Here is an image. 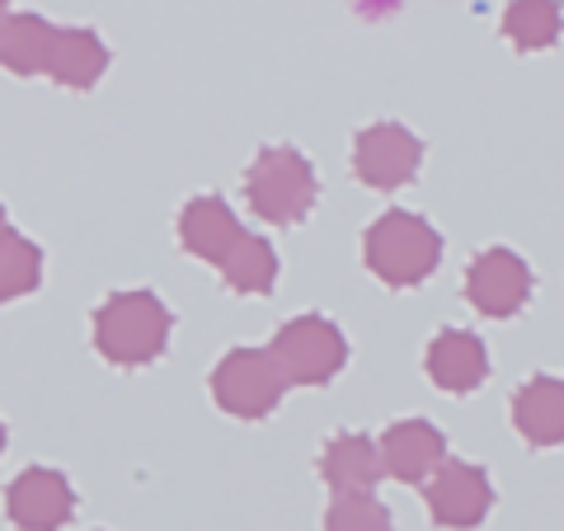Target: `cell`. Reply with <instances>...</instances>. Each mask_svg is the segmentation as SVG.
I'll return each mask as SVG.
<instances>
[{"mask_svg": "<svg viewBox=\"0 0 564 531\" xmlns=\"http://www.w3.org/2000/svg\"><path fill=\"white\" fill-rule=\"evenodd\" d=\"M6 512L20 531H57L76 512V489L62 470L29 466L24 475H14L6 489Z\"/></svg>", "mask_w": 564, "mask_h": 531, "instance_id": "obj_9", "label": "cell"}, {"mask_svg": "<svg viewBox=\"0 0 564 531\" xmlns=\"http://www.w3.org/2000/svg\"><path fill=\"white\" fill-rule=\"evenodd\" d=\"M52 43H57V24L43 14H6L0 20V66L14 76H43Z\"/></svg>", "mask_w": 564, "mask_h": 531, "instance_id": "obj_16", "label": "cell"}, {"mask_svg": "<svg viewBox=\"0 0 564 531\" xmlns=\"http://www.w3.org/2000/svg\"><path fill=\"white\" fill-rule=\"evenodd\" d=\"M174 315L155 292H113L95 311V348L113 367H147L165 358Z\"/></svg>", "mask_w": 564, "mask_h": 531, "instance_id": "obj_2", "label": "cell"}, {"mask_svg": "<svg viewBox=\"0 0 564 531\" xmlns=\"http://www.w3.org/2000/svg\"><path fill=\"white\" fill-rule=\"evenodd\" d=\"M240 231L245 226L236 221V212L221 198H212V193L184 203V212H180V245L188 254H198L203 263H221L226 250L240 240Z\"/></svg>", "mask_w": 564, "mask_h": 531, "instance_id": "obj_14", "label": "cell"}, {"mask_svg": "<svg viewBox=\"0 0 564 531\" xmlns=\"http://www.w3.org/2000/svg\"><path fill=\"white\" fill-rule=\"evenodd\" d=\"M321 475H325V485L334 494L377 489V480L386 475L377 437H367V433H339V437H329L325 452H321Z\"/></svg>", "mask_w": 564, "mask_h": 531, "instance_id": "obj_13", "label": "cell"}, {"mask_svg": "<svg viewBox=\"0 0 564 531\" xmlns=\"http://www.w3.org/2000/svg\"><path fill=\"white\" fill-rule=\"evenodd\" d=\"M104 71H109V47L95 29H57L43 76L66 85V90H95Z\"/></svg>", "mask_w": 564, "mask_h": 531, "instance_id": "obj_15", "label": "cell"}, {"mask_svg": "<svg viewBox=\"0 0 564 531\" xmlns=\"http://www.w3.org/2000/svg\"><path fill=\"white\" fill-rule=\"evenodd\" d=\"M564 33V6L560 0H508L503 10V39L513 52L532 57V52H551Z\"/></svg>", "mask_w": 564, "mask_h": 531, "instance_id": "obj_17", "label": "cell"}, {"mask_svg": "<svg viewBox=\"0 0 564 531\" xmlns=\"http://www.w3.org/2000/svg\"><path fill=\"white\" fill-rule=\"evenodd\" d=\"M325 531H395V518L372 489L334 494L325 508Z\"/></svg>", "mask_w": 564, "mask_h": 531, "instance_id": "obj_20", "label": "cell"}, {"mask_svg": "<svg viewBox=\"0 0 564 531\" xmlns=\"http://www.w3.org/2000/svg\"><path fill=\"white\" fill-rule=\"evenodd\" d=\"M226 288L240 292V296H269L273 282H278V250L263 236L240 231V240L226 250V259L217 263Z\"/></svg>", "mask_w": 564, "mask_h": 531, "instance_id": "obj_18", "label": "cell"}, {"mask_svg": "<svg viewBox=\"0 0 564 531\" xmlns=\"http://www.w3.org/2000/svg\"><path fill=\"white\" fill-rule=\"evenodd\" d=\"M0 20H6V10H0Z\"/></svg>", "mask_w": 564, "mask_h": 531, "instance_id": "obj_24", "label": "cell"}, {"mask_svg": "<svg viewBox=\"0 0 564 531\" xmlns=\"http://www.w3.org/2000/svg\"><path fill=\"white\" fill-rule=\"evenodd\" d=\"M419 170H423V141L404 122H372V128L352 137V174L367 188L395 193L414 184Z\"/></svg>", "mask_w": 564, "mask_h": 531, "instance_id": "obj_7", "label": "cell"}, {"mask_svg": "<svg viewBox=\"0 0 564 531\" xmlns=\"http://www.w3.org/2000/svg\"><path fill=\"white\" fill-rule=\"evenodd\" d=\"M0 452H6V423H0Z\"/></svg>", "mask_w": 564, "mask_h": 531, "instance_id": "obj_21", "label": "cell"}, {"mask_svg": "<svg viewBox=\"0 0 564 531\" xmlns=\"http://www.w3.org/2000/svg\"><path fill=\"white\" fill-rule=\"evenodd\" d=\"M381 466L400 485H423L429 475L447 462V437L443 429H433L429 419H400L381 433Z\"/></svg>", "mask_w": 564, "mask_h": 531, "instance_id": "obj_11", "label": "cell"}, {"mask_svg": "<svg viewBox=\"0 0 564 531\" xmlns=\"http://www.w3.org/2000/svg\"><path fill=\"white\" fill-rule=\"evenodd\" d=\"M315 198H321V180L315 165L292 147H269L254 155V165L245 170V203L259 221L269 226H296L311 217Z\"/></svg>", "mask_w": 564, "mask_h": 531, "instance_id": "obj_3", "label": "cell"}, {"mask_svg": "<svg viewBox=\"0 0 564 531\" xmlns=\"http://www.w3.org/2000/svg\"><path fill=\"white\" fill-rule=\"evenodd\" d=\"M536 278L527 269V259L508 245H489L470 259L466 269V301L489 321H513V315L532 301Z\"/></svg>", "mask_w": 564, "mask_h": 531, "instance_id": "obj_8", "label": "cell"}, {"mask_svg": "<svg viewBox=\"0 0 564 531\" xmlns=\"http://www.w3.org/2000/svg\"><path fill=\"white\" fill-rule=\"evenodd\" d=\"M494 480L485 466L475 462H443L429 480H423V503H429L433 527L443 531H475L494 512Z\"/></svg>", "mask_w": 564, "mask_h": 531, "instance_id": "obj_6", "label": "cell"}, {"mask_svg": "<svg viewBox=\"0 0 564 531\" xmlns=\"http://www.w3.org/2000/svg\"><path fill=\"white\" fill-rule=\"evenodd\" d=\"M6 226H10V221H6V207H0V231H6Z\"/></svg>", "mask_w": 564, "mask_h": 531, "instance_id": "obj_22", "label": "cell"}, {"mask_svg": "<svg viewBox=\"0 0 564 531\" xmlns=\"http://www.w3.org/2000/svg\"><path fill=\"white\" fill-rule=\"evenodd\" d=\"M282 395H288V377L269 348H231L212 367V400L236 419H269Z\"/></svg>", "mask_w": 564, "mask_h": 531, "instance_id": "obj_5", "label": "cell"}, {"mask_svg": "<svg viewBox=\"0 0 564 531\" xmlns=\"http://www.w3.org/2000/svg\"><path fill=\"white\" fill-rule=\"evenodd\" d=\"M43 282V250L20 231H0V301H20L29 292H39Z\"/></svg>", "mask_w": 564, "mask_h": 531, "instance_id": "obj_19", "label": "cell"}, {"mask_svg": "<svg viewBox=\"0 0 564 531\" xmlns=\"http://www.w3.org/2000/svg\"><path fill=\"white\" fill-rule=\"evenodd\" d=\"M269 353L288 386H329L348 362V339L329 315H296L273 334Z\"/></svg>", "mask_w": 564, "mask_h": 531, "instance_id": "obj_4", "label": "cell"}, {"mask_svg": "<svg viewBox=\"0 0 564 531\" xmlns=\"http://www.w3.org/2000/svg\"><path fill=\"white\" fill-rule=\"evenodd\" d=\"M362 263L367 273L386 288H423L437 263H443V236L429 217H419L410 207H391L362 231Z\"/></svg>", "mask_w": 564, "mask_h": 531, "instance_id": "obj_1", "label": "cell"}, {"mask_svg": "<svg viewBox=\"0 0 564 531\" xmlns=\"http://www.w3.org/2000/svg\"><path fill=\"white\" fill-rule=\"evenodd\" d=\"M6 6H10V0H0V10H6Z\"/></svg>", "mask_w": 564, "mask_h": 531, "instance_id": "obj_23", "label": "cell"}, {"mask_svg": "<svg viewBox=\"0 0 564 531\" xmlns=\"http://www.w3.org/2000/svg\"><path fill=\"white\" fill-rule=\"evenodd\" d=\"M513 429L527 447H564V381L532 377L513 391Z\"/></svg>", "mask_w": 564, "mask_h": 531, "instance_id": "obj_12", "label": "cell"}, {"mask_svg": "<svg viewBox=\"0 0 564 531\" xmlns=\"http://www.w3.org/2000/svg\"><path fill=\"white\" fill-rule=\"evenodd\" d=\"M429 381L437 386L443 395H470L480 391L485 377H489V348L475 329H437L433 344H429Z\"/></svg>", "mask_w": 564, "mask_h": 531, "instance_id": "obj_10", "label": "cell"}]
</instances>
